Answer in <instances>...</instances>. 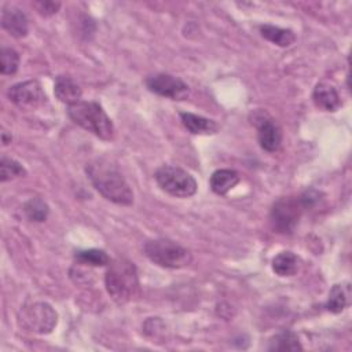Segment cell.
<instances>
[{
  "label": "cell",
  "mask_w": 352,
  "mask_h": 352,
  "mask_svg": "<svg viewBox=\"0 0 352 352\" xmlns=\"http://www.w3.org/2000/svg\"><path fill=\"white\" fill-rule=\"evenodd\" d=\"M85 172L103 198L117 205H132L133 192L122 173L107 160L96 158L87 164Z\"/></svg>",
  "instance_id": "obj_1"
},
{
  "label": "cell",
  "mask_w": 352,
  "mask_h": 352,
  "mask_svg": "<svg viewBox=\"0 0 352 352\" xmlns=\"http://www.w3.org/2000/svg\"><path fill=\"white\" fill-rule=\"evenodd\" d=\"M104 283L107 293L117 304L131 301L139 292V276L135 264L124 257L110 261Z\"/></svg>",
  "instance_id": "obj_2"
},
{
  "label": "cell",
  "mask_w": 352,
  "mask_h": 352,
  "mask_svg": "<svg viewBox=\"0 0 352 352\" xmlns=\"http://www.w3.org/2000/svg\"><path fill=\"white\" fill-rule=\"evenodd\" d=\"M67 116L74 124L103 140H110L114 136L113 121L98 102L80 100L70 104L67 106Z\"/></svg>",
  "instance_id": "obj_3"
},
{
  "label": "cell",
  "mask_w": 352,
  "mask_h": 352,
  "mask_svg": "<svg viewBox=\"0 0 352 352\" xmlns=\"http://www.w3.org/2000/svg\"><path fill=\"white\" fill-rule=\"evenodd\" d=\"M143 252L150 261L162 268H183L192 260L190 250L166 238L147 241L143 246Z\"/></svg>",
  "instance_id": "obj_4"
},
{
  "label": "cell",
  "mask_w": 352,
  "mask_h": 352,
  "mask_svg": "<svg viewBox=\"0 0 352 352\" xmlns=\"http://www.w3.org/2000/svg\"><path fill=\"white\" fill-rule=\"evenodd\" d=\"M305 209H308V206L301 195L282 197L276 199L270 212V223L274 231L279 234H292Z\"/></svg>",
  "instance_id": "obj_5"
},
{
  "label": "cell",
  "mask_w": 352,
  "mask_h": 352,
  "mask_svg": "<svg viewBox=\"0 0 352 352\" xmlns=\"http://www.w3.org/2000/svg\"><path fill=\"white\" fill-rule=\"evenodd\" d=\"M154 177L157 184L173 197L188 198L197 192L195 179L179 166L164 165L155 170Z\"/></svg>",
  "instance_id": "obj_6"
},
{
  "label": "cell",
  "mask_w": 352,
  "mask_h": 352,
  "mask_svg": "<svg viewBox=\"0 0 352 352\" xmlns=\"http://www.w3.org/2000/svg\"><path fill=\"white\" fill-rule=\"evenodd\" d=\"M19 326L37 333V334H48L54 330L58 322V315L55 309L43 301L32 302L25 305L18 315Z\"/></svg>",
  "instance_id": "obj_7"
},
{
  "label": "cell",
  "mask_w": 352,
  "mask_h": 352,
  "mask_svg": "<svg viewBox=\"0 0 352 352\" xmlns=\"http://www.w3.org/2000/svg\"><path fill=\"white\" fill-rule=\"evenodd\" d=\"M249 120L257 129V140L261 148L268 153L276 151L282 143V129L276 120L263 109L253 110Z\"/></svg>",
  "instance_id": "obj_8"
},
{
  "label": "cell",
  "mask_w": 352,
  "mask_h": 352,
  "mask_svg": "<svg viewBox=\"0 0 352 352\" xmlns=\"http://www.w3.org/2000/svg\"><path fill=\"white\" fill-rule=\"evenodd\" d=\"M146 87L150 92L172 100H184L190 94L188 85L182 78L166 73L150 76L146 80Z\"/></svg>",
  "instance_id": "obj_9"
},
{
  "label": "cell",
  "mask_w": 352,
  "mask_h": 352,
  "mask_svg": "<svg viewBox=\"0 0 352 352\" xmlns=\"http://www.w3.org/2000/svg\"><path fill=\"white\" fill-rule=\"evenodd\" d=\"M8 99L21 109H34L45 102V94L38 81L29 80L10 87Z\"/></svg>",
  "instance_id": "obj_10"
},
{
  "label": "cell",
  "mask_w": 352,
  "mask_h": 352,
  "mask_svg": "<svg viewBox=\"0 0 352 352\" xmlns=\"http://www.w3.org/2000/svg\"><path fill=\"white\" fill-rule=\"evenodd\" d=\"M1 26L11 36L21 38L28 34L29 25L25 12L16 7L7 6L1 11Z\"/></svg>",
  "instance_id": "obj_11"
},
{
  "label": "cell",
  "mask_w": 352,
  "mask_h": 352,
  "mask_svg": "<svg viewBox=\"0 0 352 352\" xmlns=\"http://www.w3.org/2000/svg\"><path fill=\"white\" fill-rule=\"evenodd\" d=\"M312 100L323 111H336L341 106V98L337 89L327 82L316 84L312 92Z\"/></svg>",
  "instance_id": "obj_12"
},
{
  "label": "cell",
  "mask_w": 352,
  "mask_h": 352,
  "mask_svg": "<svg viewBox=\"0 0 352 352\" xmlns=\"http://www.w3.org/2000/svg\"><path fill=\"white\" fill-rule=\"evenodd\" d=\"M54 94L58 100L67 103V106H70L81 100L82 91L72 77L58 76L54 85Z\"/></svg>",
  "instance_id": "obj_13"
},
{
  "label": "cell",
  "mask_w": 352,
  "mask_h": 352,
  "mask_svg": "<svg viewBox=\"0 0 352 352\" xmlns=\"http://www.w3.org/2000/svg\"><path fill=\"white\" fill-rule=\"evenodd\" d=\"M179 116H180L182 124L190 133L209 135V133H214L217 131V125L213 120H209V118H205L202 116L188 113V111H182Z\"/></svg>",
  "instance_id": "obj_14"
},
{
  "label": "cell",
  "mask_w": 352,
  "mask_h": 352,
  "mask_svg": "<svg viewBox=\"0 0 352 352\" xmlns=\"http://www.w3.org/2000/svg\"><path fill=\"white\" fill-rule=\"evenodd\" d=\"M239 173L234 169H217L210 176V188L217 195H226L239 183Z\"/></svg>",
  "instance_id": "obj_15"
},
{
  "label": "cell",
  "mask_w": 352,
  "mask_h": 352,
  "mask_svg": "<svg viewBox=\"0 0 352 352\" xmlns=\"http://www.w3.org/2000/svg\"><path fill=\"white\" fill-rule=\"evenodd\" d=\"M301 260L293 252L285 250L272 258V271L278 276H293L300 271Z\"/></svg>",
  "instance_id": "obj_16"
},
{
  "label": "cell",
  "mask_w": 352,
  "mask_h": 352,
  "mask_svg": "<svg viewBox=\"0 0 352 352\" xmlns=\"http://www.w3.org/2000/svg\"><path fill=\"white\" fill-rule=\"evenodd\" d=\"M260 34L278 47H290L296 41V34L290 29H283L274 25H261Z\"/></svg>",
  "instance_id": "obj_17"
},
{
  "label": "cell",
  "mask_w": 352,
  "mask_h": 352,
  "mask_svg": "<svg viewBox=\"0 0 352 352\" xmlns=\"http://www.w3.org/2000/svg\"><path fill=\"white\" fill-rule=\"evenodd\" d=\"M267 349L276 351V352H285V351H302V346H301L296 333H293L290 330H285V331L275 334L270 340Z\"/></svg>",
  "instance_id": "obj_18"
},
{
  "label": "cell",
  "mask_w": 352,
  "mask_h": 352,
  "mask_svg": "<svg viewBox=\"0 0 352 352\" xmlns=\"http://www.w3.org/2000/svg\"><path fill=\"white\" fill-rule=\"evenodd\" d=\"M74 260L77 264L89 267H104L110 264V257L102 249H85L74 253Z\"/></svg>",
  "instance_id": "obj_19"
},
{
  "label": "cell",
  "mask_w": 352,
  "mask_h": 352,
  "mask_svg": "<svg viewBox=\"0 0 352 352\" xmlns=\"http://www.w3.org/2000/svg\"><path fill=\"white\" fill-rule=\"evenodd\" d=\"M349 287L344 285H334L329 292L326 308L333 314L342 312L349 304Z\"/></svg>",
  "instance_id": "obj_20"
},
{
  "label": "cell",
  "mask_w": 352,
  "mask_h": 352,
  "mask_svg": "<svg viewBox=\"0 0 352 352\" xmlns=\"http://www.w3.org/2000/svg\"><path fill=\"white\" fill-rule=\"evenodd\" d=\"M23 213L26 214V217L30 221H36V223H41L45 221L50 213V206L47 205V202L44 199H41L40 197L36 198H30L28 202H25L23 205Z\"/></svg>",
  "instance_id": "obj_21"
},
{
  "label": "cell",
  "mask_w": 352,
  "mask_h": 352,
  "mask_svg": "<svg viewBox=\"0 0 352 352\" xmlns=\"http://www.w3.org/2000/svg\"><path fill=\"white\" fill-rule=\"evenodd\" d=\"M0 170H1V173H0L1 182H8V180H12L16 177H23L26 175V169L22 166V164L10 157H1Z\"/></svg>",
  "instance_id": "obj_22"
},
{
  "label": "cell",
  "mask_w": 352,
  "mask_h": 352,
  "mask_svg": "<svg viewBox=\"0 0 352 352\" xmlns=\"http://www.w3.org/2000/svg\"><path fill=\"white\" fill-rule=\"evenodd\" d=\"M19 66V54L14 48L4 47L0 52V72L3 74L11 76L16 73Z\"/></svg>",
  "instance_id": "obj_23"
},
{
  "label": "cell",
  "mask_w": 352,
  "mask_h": 352,
  "mask_svg": "<svg viewBox=\"0 0 352 352\" xmlns=\"http://www.w3.org/2000/svg\"><path fill=\"white\" fill-rule=\"evenodd\" d=\"M32 6L37 10V12L40 15L44 16H50L54 15L59 11L60 8V3L59 1H51V0H38V1H33Z\"/></svg>",
  "instance_id": "obj_24"
},
{
  "label": "cell",
  "mask_w": 352,
  "mask_h": 352,
  "mask_svg": "<svg viewBox=\"0 0 352 352\" xmlns=\"http://www.w3.org/2000/svg\"><path fill=\"white\" fill-rule=\"evenodd\" d=\"M1 136H3V144H4V146L11 142V139H8V136H7V132H3Z\"/></svg>",
  "instance_id": "obj_25"
}]
</instances>
